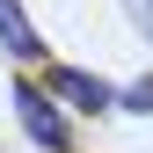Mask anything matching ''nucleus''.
I'll use <instances>...</instances> for the list:
<instances>
[{"instance_id":"obj_3","label":"nucleus","mask_w":153,"mask_h":153,"mask_svg":"<svg viewBox=\"0 0 153 153\" xmlns=\"http://www.w3.org/2000/svg\"><path fill=\"white\" fill-rule=\"evenodd\" d=\"M0 51H7V59H44V36H36V22L22 15V0H0Z\"/></svg>"},{"instance_id":"obj_2","label":"nucleus","mask_w":153,"mask_h":153,"mask_svg":"<svg viewBox=\"0 0 153 153\" xmlns=\"http://www.w3.org/2000/svg\"><path fill=\"white\" fill-rule=\"evenodd\" d=\"M44 88L59 95V109H80V117H109V109L124 102V88H109L102 73H88V66H51Z\"/></svg>"},{"instance_id":"obj_1","label":"nucleus","mask_w":153,"mask_h":153,"mask_svg":"<svg viewBox=\"0 0 153 153\" xmlns=\"http://www.w3.org/2000/svg\"><path fill=\"white\" fill-rule=\"evenodd\" d=\"M15 117H22V131H29L44 153H73V124H66V109H59V95H51V88L15 80Z\"/></svg>"},{"instance_id":"obj_4","label":"nucleus","mask_w":153,"mask_h":153,"mask_svg":"<svg viewBox=\"0 0 153 153\" xmlns=\"http://www.w3.org/2000/svg\"><path fill=\"white\" fill-rule=\"evenodd\" d=\"M117 109H131V117H153V73L124 88V102H117Z\"/></svg>"},{"instance_id":"obj_5","label":"nucleus","mask_w":153,"mask_h":153,"mask_svg":"<svg viewBox=\"0 0 153 153\" xmlns=\"http://www.w3.org/2000/svg\"><path fill=\"white\" fill-rule=\"evenodd\" d=\"M124 7H131V22H139V29H146V44H153V0H124Z\"/></svg>"}]
</instances>
